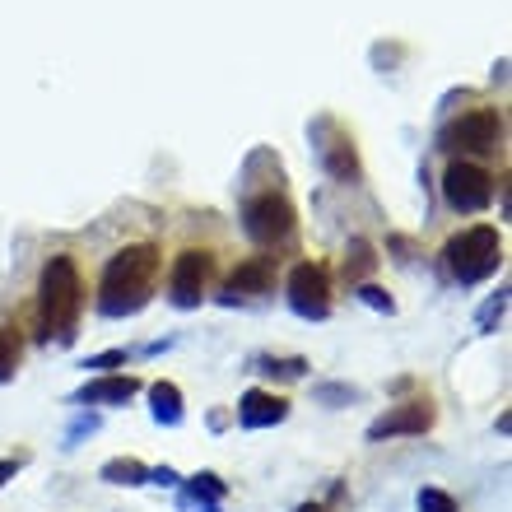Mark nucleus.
Instances as JSON below:
<instances>
[{
	"label": "nucleus",
	"mask_w": 512,
	"mask_h": 512,
	"mask_svg": "<svg viewBox=\"0 0 512 512\" xmlns=\"http://www.w3.org/2000/svg\"><path fill=\"white\" fill-rule=\"evenodd\" d=\"M284 298L303 322H322L331 312V270L317 266V261H298L284 280Z\"/></svg>",
	"instance_id": "nucleus-6"
},
{
	"label": "nucleus",
	"mask_w": 512,
	"mask_h": 512,
	"mask_svg": "<svg viewBox=\"0 0 512 512\" xmlns=\"http://www.w3.org/2000/svg\"><path fill=\"white\" fill-rule=\"evenodd\" d=\"M298 229L294 201L284 191H256L243 205V233L256 247H284Z\"/></svg>",
	"instance_id": "nucleus-4"
},
{
	"label": "nucleus",
	"mask_w": 512,
	"mask_h": 512,
	"mask_svg": "<svg viewBox=\"0 0 512 512\" xmlns=\"http://www.w3.org/2000/svg\"><path fill=\"white\" fill-rule=\"evenodd\" d=\"M294 512H326V508H322V503H298Z\"/></svg>",
	"instance_id": "nucleus-25"
},
{
	"label": "nucleus",
	"mask_w": 512,
	"mask_h": 512,
	"mask_svg": "<svg viewBox=\"0 0 512 512\" xmlns=\"http://www.w3.org/2000/svg\"><path fill=\"white\" fill-rule=\"evenodd\" d=\"M317 396H322V401H345V396H350L354 401V387H322Z\"/></svg>",
	"instance_id": "nucleus-22"
},
{
	"label": "nucleus",
	"mask_w": 512,
	"mask_h": 512,
	"mask_svg": "<svg viewBox=\"0 0 512 512\" xmlns=\"http://www.w3.org/2000/svg\"><path fill=\"white\" fill-rule=\"evenodd\" d=\"M289 415V401L284 396H275V391H243V401H238V424L243 429H275L280 419Z\"/></svg>",
	"instance_id": "nucleus-10"
},
{
	"label": "nucleus",
	"mask_w": 512,
	"mask_h": 512,
	"mask_svg": "<svg viewBox=\"0 0 512 512\" xmlns=\"http://www.w3.org/2000/svg\"><path fill=\"white\" fill-rule=\"evenodd\" d=\"M317 135H326L322 145V163L340 182H354L359 177V159H354V140L345 131H336V122H317Z\"/></svg>",
	"instance_id": "nucleus-11"
},
{
	"label": "nucleus",
	"mask_w": 512,
	"mask_h": 512,
	"mask_svg": "<svg viewBox=\"0 0 512 512\" xmlns=\"http://www.w3.org/2000/svg\"><path fill=\"white\" fill-rule=\"evenodd\" d=\"M80 312H84L80 266H75V256L61 252L42 266V280H38L42 340H47V345H70V340H75V326H80Z\"/></svg>",
	"instance_id": "nucleus-2"
},
{
	"label": "nucleus",
	"mask_w": 512,
	"mask_h": 512,
	"mask_svg": "<svg viewBox=\"0 0 512 512\" xmlns=\"http://www.w3.org/2000/svg\"><path fill=\"white\" fill-rule=\"evenodd\" d=\"M443 196L457 215H480L489 201H494V173H485L480 163H447L443 173Z\"/></svg>",
	"instance_id": "nucleus-7"
},
{
	"label": "nucleus",
	"mask_w": 512,
	"mask_h": 512,
	"mask_svg": "<svg viewBox=\"0 0 512 512\" xmlns=\"http://www.w3.org/2000/svg\"><path fill=\"white\" fill-rule=\"evenodd\" d=\"M499 140H503V122H499V112H489V108L461 112L457 122L443 126V135H438L443 149H466V154H489V149H499Z\"/></svg>",
	"instance_id": "nucleus-8"
},
{
	"label": "nucleus",
	"mask_w": 512,
	"mask_h": 512,
	"mask_svg": "<svg viewBox=\"0 0 512 512\" xmlns=\"http://www.w3.org/2000/svg\"><path fill=\"white\" fill-rule=\"evenodd\" d=\"M419 512H461L457 508V499H452V494H447V489H419Z\"/></svg>",
	"instance_id": "nucleus-19"
},
{
	"label": "nucleus",
	"mask_w": 512,
	"mask_h": 512,
	"mask_svg": "<svg viewBox=\"0 0 512 512\" xmlns=\"http://www.w3.org/2000/svg\"><path fill=\"white\" fill-rule=\"evenodd\" d=\"M163 256L154 243H131L112 256L103 266V280H98V312L103 317H135L154 298V284H159Z\"/></svg>",
	"instance_id": "nucleus-1"
},
{
	"label": "nucleus",
	"mask_w": 512,
	"mask_h": 512,
	"mask_svg": "<svg viewBox=\"0 0 512 512\" xmlns=\"http://www.w3.org/2000/svg\"><path fill=\"white\" fill-rule=\"evenodd\" d=\"M149 480H154V485H177V471L173 466H159V471H149Z\"/></svg>",
	"instance_id": "nucleus-23"
},
{
	"label": "nucleus",
	"mask_w": 512,
	"mask_h": 512,
	"mask_svg": "<svg viewBox=\"0 0 512 512\" xmlns=\"http://www.w3.org/2000/svg\"><path fill=\"white\" fill-rule=\"evenodd\" d=\"M359 298H364L368 308H378V312H396V303H391V294H382L378 284H359Z\"/></svg>",
	"instance_id": "nucleus-20"
},
{
	"label": "nucleus",
	"mask_w": 512,
	"mask_h": 512,
	"mask_svg": "<svg viewBox=\"0 0 512 512\" xmlns=\"http://www.w3.org/2000/svg\"><path fill=\"white\" fill-rule=\"evenodd\" d=\"M122 359H126L122 350H112V354H98V359H89L84 368H112V364H122Z\"/></svg>",
	"instance_id": "nucleus-21"
},
{
	"label": "nucleus",
	"mask_w": 512,
	"mask_h": 512,
	"mask_svg": "<svg viewBox=\"0 0 512 512\" xmlns=\"http://www.w3.org/2000/svg\"><path fill=\"white\" fill-rule=\"evenodd\" d=\"M19 359H24V336H19V326H0V387L14 382Z\"/></svg>",
	"instance_id": "nucleus-17"
},
{
	"label": "nucleus",
	"mask_w": 512,
	"mask_h": 512,
	"mask_svg": "<svg viewBox=\"0 0 512 512\" xmlns=\"http://www.w3.org/2000/svg\"><path fill=\"white\" fill-rule=\"evenodd\" d=\"M98 480H108V485H126V489H135V485H149V466L145 461H135V457H112L103 471H98Z\"/></svg>",
	"instance_id": "nucleus-16"
},
{
	"label": "nucleus",
	"mask_w": 512,
	"mask_h": 512,
	"mask_svg": "<svg viewBox=\"0 0 512 512\" xmlns=\"http://www.w3.org/2000/svg\"><path fill=\"white\" fill-rule=\"evenodd\" d=\"M433 405L429 401H405L391 405L387 415H378L368 424V443H387V438H419V433L433 429Z\"/></svg>",
	"instance_id": "nucleus-9"
},
{
	"label": "nucleus",
	"mask_w": 512,
	"mask_h": 512,
	"mask_svg": "<svg viewBox=\"0 0 512 512\" xmlns=\"http://www.w3.org/2000/svg\"><path fill=\"white\" fill-rule=\"evenodd\" d=\"M149 410H154V419L159 424H168V429H177L182 424V387L177 382H168V378H159V382H149Z\"/></svg>",
	"instance_id": "nucleus-14"
},
{
	"label": "nucleus",
	"mask_w": 512,
	"mask_h": 512,
	"mask_svg": "<svg viewBox=\"0 0 512 512\" xmlns=\"http://www.w3.org/2000/svg\"><path fill=\"white\" fill-rule=\"evenodd\" d=\"M373 266H378L373 247H368V243H350V252H345V275H350V280H359V275H368Z\"/></svg>",
	"instance_id": "nucleus-18"
},
{
	"label": "nucleus",
	"mask_w": 512,
	"mask_h": 512,
	"mask_svg": "<svg viewBox=\"0 0 512 512\" xmlns=\"http://www.w3.org/2000/svg\"><path fill=\"white\" fill-rule=\"evenodd\" d=\"M443 256H447V270H452L457 284H480L503 266V238H499V229H489V224H471V229H461L447 238Z\"/></svg>",
	"instance_id": "nucleus-3"
},
{
	"label": "nucleus",
	"mask_w": 512,
	"mask_h": 512,
	"mask_svg": "<svg viewBox=\"0 0 512 512\" xmlns=\"http://www.w3.org/2000/svg\"><path fill=\"white\" fill-rule=\"evenodd\" d=\"M140 391V378H94V382H84L80 387V396L75 401H84V405H126Z\"/></svg>",
	"instance_id": "nucleus-13"
},
{
	"label": "nucleus",
	"mask_w": 512,
	"mask_h": 512,
	"mask_svg": "<svg viewBox=\"0 0 512 512\" xmlns=\"http://www.w3.org/2000/svg\"><path fill=\"white\" fill-rule=\"evenodd\" d=\"M229 494V485L219 480V475H191L187 485V503L196 512H219V499Z\"/></svg>",
	"instance_id": "nucleus-15"
},
{
	"label": "nucleus",
	"mask_w": 512,
	"mask_h": 512,
	"mask_svg": "<svg viewBox=\"0 0 512 512\" xmlns=\"http://www.w3.org/2000/svg\"><path fill=\"white\" fill-rule=\"evenodd\" d=\"M14 471H19V457H5V461H0V485H5V480H14Z\"/></svg>",
	"instance_id": "nucleus-24"
},
{
	"label": "nucleus",
	"mask_w": 512,
	"mask_h": 512,
	"mask_svg": "<svg viewBox=\"0 0 512 512\" xmlns=\"http://www.w3.org/2000/svg\"><path fill=\"white\" fill-rule=\"evenodd\" d=\"M270 284H275V270H270L266 256H247V261H238L229 275V303H238V298H256V294H266Z\"/></svg>",
	"instance_id": "nucleus-12"
},
{
	"label": "nucleus",
	"mask_w": 512,
	"mask_h": 512,
	"mask_svg": "<svg viewBox=\"0 0 512 512\" xmlns=\"http://www.w3.org/2000/svg\"><path fill=\"white\" fill-rule=\"evenodd\" d=\"M210 280H215V256L205 247H187V252L173 256V270H168V303L173 308H201L210 298Z\"/></svg>",
	"instance_id": "nucleus-5"
}]
</instances>
